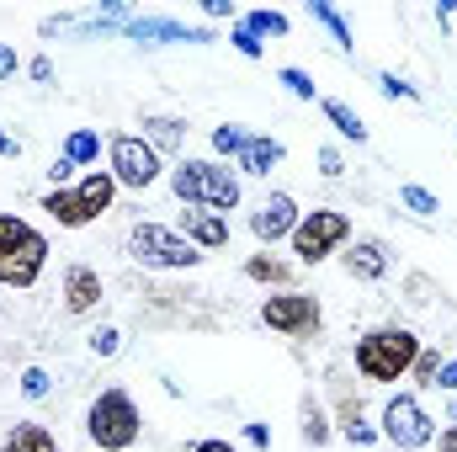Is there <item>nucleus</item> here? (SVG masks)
Masks as SVG:
<instances>
[{
    "label": "nucleus",
    "instance_id": "cd10ccee",
    "mask_svg": "<svg viewBox=\"0 0 457 452\" xmlns=\"http://www.w3.org/2000/svg\"><path fill=\"white\" fill-rule=\"evenodd\" d=\"M277 80H282V86H287L298 102H314V80H309L303 70H293V64H287V70H277Z\"/></svg>",
    "mask_w": 457,
    "mask_h": 452
},
{
    "label": "nucleus",
    "instance_id": "c9c22d12",
    "mask_svg": "<svg viewBox=\"0 0 457 452\" xmlns=\"http://www.w3.org/2000/svg\"><path fill=\"white\" fill-rule=\"evenodd\" d=\"M245 442H250V448H266V442H271V431H266L261 421H250V426H245Z\"/></svg>",
    "mask_w": 457,
    "mask_h": 452
},
{
    "label": "nucleus",
    "instance_id": "a19ab883",
    "mask_svg": "<svg viewBox=\"0 0 457 452\" xmlns=\"http://www.w3.org/2000/svg\"><path fill=\"white\" fill-rule=\"evenodd\" d=\"M48 176H54V181H59V187H64V181H70V176H75V165H70V160H54V171H48Z\"/></svg>",
    "mask_w": 457,
    "mask_h": 452
},
{
    "label": "nucleus",
    "instance_id": "ddd939ff",
    "mask_svg": "<svg viewBox=\"0 0 457 452\" xmlns=\"http://www.w3.org/2000/svg\"><path fill=\"white\" fill-rule=\"evenodd\" d=\"M96 304H102V272L86 266V261H75V266L64 272V309H70V314H91Z\"/></svg>",
    "mask_w": 457,
    "mask_h": 452
},
{
    "label": "nucleus",
    "instance_id": "0eeeda50",
    "mask_svg": "<svg viewBox=\"0 0 457 452\" xmlns=\"http://www.w3.org/2000/svg\"><path fill=\"white\" fill-rule=\"evenodd\" d=\"M287 239H293V255H298L303 266H320L325 255H336L345 239H351V219L336 213V208H314V213L298 219V229H293Z\"/></svg>",
    "mask_w": 457,
    "mask_h": 452
},
{
    "label": "nucleus",
    "instance_id": "f257e3e1",
    "mask_svg": "<svg viewBox=\"0 0 457 452\" xmlns=\"http://www.w3.org/2000/svg\"><path fill=\"white\" fill-rule=\"evenodd\" d=\"M420 356V336L404 325H378L356 340V372L367 383H399Z\"/></svg>",
    "mask_w": 457,
    "mask_h": 452
},
{
    "label": "nucleus",
    "instance_id": "f704fd0d",
    "mask_svg": "<svg viewBox=\"0 0 457 452\" xmlns=\"http://www.w3.org/2000/svg\"><path fill=\"white\" fill-rule=\"evenodd\" d=\"M27 75H32V80H43V86H48V80H54V64H48V59H43V54H37V59H32V64H27Z\"/></svg>",
    "mask_w": 457,
    "mask_h": 452
},
{
    "label": "nucleus",
    "instance_id": "bb28decb",
    "mask_svg": "<svg viewBox=\"0 0 457 452\" xmlns=\"http://www.w3.org/2000/svg\"><path fill=\"white\" fill-rule=\"evenodd\" d=\"M399 203H404L410 213H420V219H426V213H436V197H431L426 187H415V181H404V187H399Z\"/></svg>",
    "mask_w": 457,
    "mask_h": 452
},
{
    "label": "nucleus",
    "instance_id": "393cba45",
    "mask_svg": "<svg viewBox=\"0 0 457 452\" xmlns=\"http://www.w3.org/2000/svg\"><path fill=\"white\" fill-rule=\"evenodd\" d=\"M250 138H255V133H250V128H239V122L213 128V149H219V155H234V160L245 155V144H250Z\"/></svg>",
    "mask_w": 457,
    "mask_h": 452
},
{
    "label": "nucleus",
    "instance_id": "58836bf2",
    "mask_svg": "<svg viewBox=\"0 0 457 452\" xmlns=\"http://www.w3.org/2000/svg\"><path fill=\"white\" fill-rule=\"evenodd\" d=\"M192 452H239V448H234V442H224V437H203Z\"/></svg>",
    "mask_w": 457,
    "mask_h": 452
},
{
    "label": "nucleus",
    "instance_id": "37998d69",
    "mask_svg": "<svg viewBox=\"0 0 457 452\" xmlns=\"http://www.w3.org/2000/svg\"><path fill=\"white\" fill-rule=\"evenodd\" d=\"M442 452H457V426L453 431H442Z\"/></svg>",
    "mask_w": 457,
    "mask_h": 452
},
{
    "label": "nucleus",
    "instance_id": "f03ea898",
    "mask_svg": "<svg viewBox=\"0 0 457 452\" xmlns=\"http://www.w3.org/2000/svg\"><path fill=\"white\" fill-rule=\"evenodd\" d=\"M170 192L187 208H208V213L239 208V176L228 165H219V160H181L170 171Z\"/></svg>",
    "mask_w": 457,
    "mask_h": 452
},
{
    "label": "nucleus",
    "instance_id": "412c9836",
    "mask_svg": "<svg viewBox=\"0 0 457 452\" xmlns=\"http://www.w3.org/2000/svg\"><path fill=\"white\" fill-rule=\"evenodd\" d=\"M245 277H250V282H277V288H282V282L293 277V266L277 261V255H250V261H245Z\"/></svg>",
    "mask_w": 457,
    "mask_h": 452
},
{
    "label": "nucleus",
    "instance_id": "a878e982",
    "mask_svg": "<svg viewBox=\"0 0 457 452\" xmlns=\"http://www.w3.org/2000/svg\"><path fill=\"white\" fill-rule=\"evenodd\" d=\"M341 431H345V442H356V448H367V442H378V426H367V421H361V410H351V405H345V421H341Z\"/></svg>",
    "mask_w": 457,
    "mask_h": 452
},
{
    "label": "nucleus",
    "instance_id": "473e14b6",
    "mask_svg": "<svg viewBox=\"0 0 457 452\" xmlns=\"http://www.w3.org/2000/svg\"><path fill=\"white\" fill-rule=\"evenodd\" d=\"M228 43H234V48H239L245 59H261V38H250L245 27H234V38H228Z\"/></svg>",
    "mask_w": 457,
    "mask_h": 452
},
{
    "label": "nucleus",
    "instance_id": "7c9ffc66",
    "mask_svg": "<svg viewBox=\"0 0 457 452\" xmlns=\"http://www.w3.org/2000/svg\"><path fill=\"white\" fill-rule=\"evenodd\" d=\"M21 394H27V399H43V394H48V372H43V367H27V372H21Z\"/></svg>",
    "mask_w": 457,
    "mask_h": 452
},
{
    "label": "nucleus",
    "instance_id": "e433bc0d",
    "mask_svg": "<svg viewBox=\"0 0 457 452\" xmlns=\"http://www.w3.org/2000/svg\"><path fill=\"white\" fill-rule=\"evenodd\" d=\"M11 75H16V48L0 43V80H11Z\"/></svg>",
    "mask_w": 457,
    "mask_h": 452
},
{
    "label": "nucleus",
    "instance_id": "9b49d317",
    "mask_svg": "<svg viewBox=\"0 0 457 452\" xmlns=\"http://www.w3.org/2000/svg\"><path fill=\"white\" fill-rule=\"evenodd\" d=\"M122 32L138 38V43H213V27H187V21H170V16H128Z\"/></svg>",
    "mask_w": 457,
    "mask_h": 452
},
{
    "label": "nucleus",
    "instance_id": "f3484780",
    "mask_svg": "<svg viewBox=\"0 0 457 452\" xmlns=\"http://www.w3.org/2000/svg\"><path fill=\"white\" fill-rule=\"evenodd\" d=\"M144 144L160 155V149H181L187 144V122L181 117H160V113H149L144 117Z\"/></svg>",
    "mask_w": 457,
    "mask_h": 452
},
{
    "label": "nucleus",
    "instance_id": "39448f33",
    "mask_svg": "<svg viewBox=\"0 0 457 452\" xmlns=\"http://www.w3.org/2000/svg\"><path fill=\"white\" fill-rule=\"evenodd\" d=\"M138 405L128 399V389H102L86 410V437L96 442L102 452H122L138 442Z\"/></svg>",
    "mask_w": 457,
    "mask_h": 452
},
{
    "label": "nucleus",
    "instance_id": "c85d7f7f",
    "mask_svg": "<svg viewBox=\"0 0 457 452\" xmlns=\"http://www.w3.org/2000/svg\"><path fill=\"white\" fill-rule=\"evenodd\" d=\"M410 372H415V383H431V389H436V372H442V356L420 346V356H415V367H410Z\"/></svg>",
    "mask_w": 457,
    "mask_h": 452
},
{
    "label": "nucleus",
    "instance_id": "ea45409f",
    "mask_svg": "<svg viewBox=\"0 0 457 452\" xmlns=\"http://www.w3.org/2000/svg\"><path fill=\"white\" fill-rule=\"evenodd\" d=\"M436 389H457V362H442V372H436Z\"/></svg>",
    "mask_w": 457,
    "mask_h": 452
},
{
    "label": "nucleus",
    "instance_id": "5701e85b",
    "mask_svg": "<svg viewBox=\"0 0 457 452\" xmlns=\"http://www.w3.org/2000/svg\"><path fill=\"white\" fill-rule=\"evenodd\" d=\"M96 155H102V138H96L91 128H75L70 144H64V160H70V165H91Z\"/></svg>",
    "mask_w": 457,
    "mask_h": 452
},
{
    "label": "nucleus",
    "instance_id": "20e7f679",
    "mask_svg": "<svg viewBox=\"0 0 457 452\" xmlns=\"http://www.w3.org/2000/svg\"><path fill=\"white\" fill-rule=\"evenodd\" d=\"M112 197H117L112 171H91L80 187H54V192L43 197V213H54L64 229H86L112 208Z\"/></svg>",
    "mask_w": 457,
    "mask_h": 452
},
{
    "label": "nucleus",
    "instance_id": "7ed1b4c3",
    "mask_svg": "<svg viewBox=\"0 0 457 452\" xmlns=\"http://www.w3.org/2000/svg\"><path fill=\"white\" fill-rule=\"evenodd\" d=\"M48 239L16 213H0V288H32L43 277Z\"/></svg>",
    "mask_w": 457,
    "mask_h": 452
},
{
    "label": "nucleus",
    "instance_id": "79ce46f5",
    "mask_svg": "<svg viewBox=\"0 0 457 452\" xmlns=\"http://www.w3.org/2000/svg\"><path fill=\"white\" fill-rule=\"evenodd\" d=\"M0 155H5V160H16V155H21V144H16V138H11L5 128H0Z\"/></svg>",
    "mask_w": 457,
    "mask_h": 452
},
{
    "label": "nucleus",
    "instance_id": "2f4dec72",
    "mask_svg": "<svg viewBox=\"0 0 457 452\" xmlns=\"http://www.w3.org/2000/svg\"><path fill=\"white\" fill-rule=\"evenodd\" d=\"M117 346H122V336H117L112 325H102V331H96V336H91V351H96V356H112Z\"/></svg>",
    "mask_w": 457,
    "mask_h": 452
},
{
    "label": "nucleus",
    "instance_id": "6ab92c4d",
    "mask_svg": "<svg viewBox=\"0 0 457 452\" xmlns=\"http://www.w3.org/2000/svg\"><path fill=\"white\" fill-rule=\"evenodd\" d=\"M0 452H59V442H54L43 426H16V431L0 442Z\"/></svg>",
    "mask_w": 457,
    "mask_h": 452
},
{
    "label": "nucleus",
    "instance_id": "dca6fc26",
    "mask_svg": "<svg viewBox=\"0 0 457 452\" xmlns=\"http://www.w3.org/2000/svg\"><path fill=\"white\" fill-rule=\"evenodd\" d=\"M282 144L277 138H266V133H255L250 144H245V155H239V176H271V165H282Z\"/></svg>",
    "mask_w": 457,
    "mask_h": 452
},
{
    "label": "nucleus",
    "instance_id": "4468645a",
    "mask_svg": "<svg viewBox=\"0 0 457 452\" xmlns=\"http://www.w3.org/2000/svg\"><path fill=\"white\" fill-rule=\"evenodd\" d=\"M181 234H187L197 250H224L228 245V219L224 213H208V208H192V213H181Z\"/></svg>",
    "mask_w": 457,
    "mask_h": 452
},
{
    "label": "nucleus",
    "instance_id": "423d86ee",
    "mask_svg": "<svg viewBox=\"0 0 457 452\" xmlns=\"http://www.w3.org/2000/svg\"><path fill=\"white\" fill-rule=\"evenodd\" d=\"M128 255L138 266H154V272H187V266L203 261V250L181 229H165V224H133L128 229Z\"/></svg>",
    "mask_w": 457,
    "mask_h": 452
},
{
    "label": "nucleus",
    "instance_id": "aec40b11",
    "mask_svg": "<svg viewBox=\"0 0 457 452\" xmlns=\"http://www.w3.org/2000/svg\"><path fill=\"white\" fill-rule=\"evenodd\" d=\"M239 27H245L250 38H287V16H282V11H245Z\"/></svg>",
    "mask_w": 457,
    "mask_h": 452
},
{
    "label": "nucleus",
    "instance_id": "b1692460",
    "mask_svg": "<svg viewBox=\"0 0 457 452\" xmlns=\"http://www.w3.org/2000/svg\"><path fill=\"white\" fill-rule=\"evenodd\" d=\"M303 442H309V448H325V442H330V421H325V410L314 405V394H303Z\"/></svg>",
    "mask_w": 457,
    "mask_h": 452
},
{
    "label": "nucleus",
    "instance_id": "4c0bfd02",
    "mask_svg": "<svg viewBox=\"0 0 457 452\" xmlns=\"http://www.w3.org/2000/svg\"><path fill=\"white\" fill-rule=\"evenodd\" d=\"M203 11H208V16H228V21L239 16V11H234V0H203Z\"/></svg>",
    "mask_w": 457,
    "mask_h": 452
},
{
    "label": "nucleus",
    "instance_id": "72a5a7b5",
    "mask_svg": "<svg viewBox=\"0 0 457 452\" xmlns=\"http://www.w3.org/2000/svg\"><path fill=\"white\" fill-rule=\"evenodd\" d=\"M320 171H325V176H341V171H345L341 149H320Z\"/></svg>",
    "mask_w": 457,
    "mask_h": 452
},
{
    "label": "nucleus",
    "instance_id": "f8f14e48",
    "mask_svg": "<svg viewBox=\"0 0 457 452\" xmlns=\"http://www.w3.org/2000/svg\"><path fill=\"white\" fill-rule=\"evenodd\" d=\"M250 229H255V239H266V245L287 239V234L298 229V203H293L287 192H271V197L250 213Z\"/></svg>",
    "mask_w": 457,
    "mask_h": 452
},
{
    "label": "nucleus",
    "instance_id": "c03bdc74",
    "mask_svg": "<svg viewBox=\"0 0 457 452\" xmlns=\"http://www.w3.org/2000/svg\"><path fill=\"white\" fill-rule=\"evenodd\" d=\"M453 421H457V405H453Z\"/></svg>",
    "mask_w": 457,
    "mask_h": 452
},
{
    "label": "nucleus",
    "instance_id": "1a4fd4ad",
    "mask_svg": "<svg viewBox=\"0 0 457 452\" xmlns=\"http://www.w3.org/2000/svg\"><path fill=\"white\" fill-rule=\"evenodd\" d=\"M431 426H436V421L420 410V399H415V394H399V399L383 405V426H378V437H388L394 448L415 452V448H426V442L436 437Z\"/></svg>",
    "mask_w": 457,
    "mask_h": 452
},
{
    "label": "nucleus",
    "instance_id": "a211bd4d",
    "mask_svg": "<svg viewBox=\"0 0 457 452\" xmlns=\"http://www.w3.org/2000/svg\"><path fill=\"white\" fill-rule=\"evenodd\" d=\"M309 16H314L320 27H330V38H336V48H345V54L356 48V38H351V27H345V16L336 11V5H330V0H309Z\"/></svg>",
    "mask_w": 457,
    "mask_h": 452
},
{
    "label": "nucleus",
    "instance_id": "6e6552de",
    "mask_svg": "<svg viewBox=\"0 0 457 452\" xmlns=\"http://www.w3.org/2000/svg\"><path fill=\"white\" fill-rule=\"evenodd\" d=\"M261 325H271L277 336L287 340H309L320 336V325H325V309H320V298L314 293H271L266 304H261Z\"/></svg>",
    "mask_w": 457,
    "mask_h": 452
},
{
    "label": "nucleus",
    "instance_id": "9d476101",
    "mask_svg": "<svg viewBox=\"0 0 457 452\" xmlns=\"http://www.w3.org/2000/svg\"><path fill=\"white\" fill-rule=\"evenodd\" d=\"M112 181L117 187H133V192H149L160 181V155L138 138V133H117L112 138Z\"/></svg>",
    "mask_w": 457,
    "mask_h": 452
},
{
    "label": "nucleus",
    "instance_id": "c756f323",
    "mask_svg": "<svg viewBox=\"0 0 457 452\" xmlns=\"http://www.w3.org/2000/svg\"><path fill=\"white\" fill-rule=\"evenodd\" d=\"M378 86H383V96H404V102H420V91H415L410 80H399V75H388V70L378 75Z\"/></svg>",
    "mask_w": 457,
    "mask_h": 452
},
{
    "label": "nucleus",
    "instance_id": "2eb2a0df",
    "mask_svg": "<svg viewBox=\"0 0 457 452\" xmlns=\"http://www.w3.org/2000/svg\"><path fill=\"white\" fill-rule=\"evenodd\" d=\"M345 272H351L356 282H378V277H388V245H383V239H356L351 255H345Z\"/></svg>",
    "mask_w": 457,
    "mask_h": 452
},
{
    "label": "nucleus",
    "instance_id": "4be33fe9",
    "mask_svg": "<svg viewBox=\"0 0 457 452\" xmlns=\"http://www.w3.org/2000/svg\"><path fill=\"white\" fill-rule=\"evenodd\" d=\"M320 107H325V117H330V122H336V128H341V138H356V144H361V138H367V122H361V117L351 113V107H345V102H336V96H325V102H320Z\"/></svg>",
    "mask_w": 457,
    "mask_h": 452
}]
</instances>
